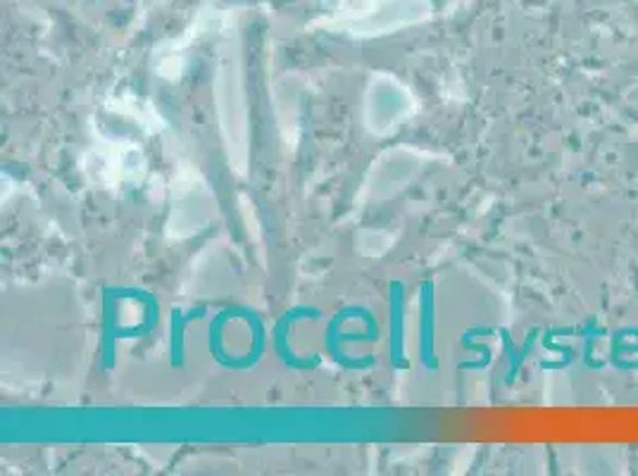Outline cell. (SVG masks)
I'll list each match as a JSON object with an SVG mask.
<instances>
[{"mask_svg":"<svg viewBox=\"0 0 638 476\" xmlns=\"http://www.w3.org/2000/svg\"><path fill=\"white\" fill-rule=\"evenodd\" d=\"M388 360L396 372L410 370L405 352V283L391 281L388 286Z\"/></svg>","mask_w":638,"mask_h":476,"instance_id":"obj_3","label":"cell"},{"mask_svg":"<svg viewBox=\"0 0 638 476\" xmlns=\"http://www.w3.org/2000/svg\"><path fill=\"white\" fill-rule=\"evenodd\" d=\"M433 324H437V315H433V286L431 281L419 283V362L427 372L439 370L437 352H433Z\"/></svg>","mask_w":638,"mask_h":476,"instance_id":"obj_4","label":"cell"},{"mask_svg":"<svg viewBox=\"0 0 638 476\" xmlns=\"http://www.w3.org/2000/svg\"><path fill=\"white\" fill-rule=\"evenodd\" d=\"M322 317V310L320 307H310V305H298L283 312V315L277 320L275 324V332H271V346H275V352L279 362L287 367L291 372H312L317 370L322 364L320 356H312V358H301L295 356L293 348H291V326L301 320H320Z\"/></svg>","mask_w":638,"mask_h":476,"instance_id":"obj_2","label":"cell"},{"mask_svg":"<svg viewBox=\"0 0 638 476\" xmlns=\"http://www.w3.org/2000/svg\"><path fill=\"white\" fill-rule=\"evenodd\" d=\"M350 320H360L370 326L372 332L379 334V324L372 315V310L368 307H362V305H348V307H341L336 312V315L329 320L327 324V332H324V348H327L329 352V358L341 367V370L346 372H368L372 370V367H376V358L372 356H348V352H344L341 348V329H344V322H350Z\"/></svg>","mask_w":638,"mask_h":476,"instance_id":"obj_1","label":"cell"},{"mask_svg":"<svg viewBox=\"0 0 638 476\" xmlns=\"http://www.w3.org/2000/svg\"><path fill=\"white\" fill-rule=\"evenodd\" d=\"M202 307L194 310L192 315H186L184 317V312L182 310H172V322H170V329H172V338H170V352H172V360L170 364L174 367V370H182L184 367V326L192 322V320H198L202 317Z\"/></svg>","mask_w":638,"mask_h":476,"instance_id":"obj_5","label":"cell"}]
</instances>
